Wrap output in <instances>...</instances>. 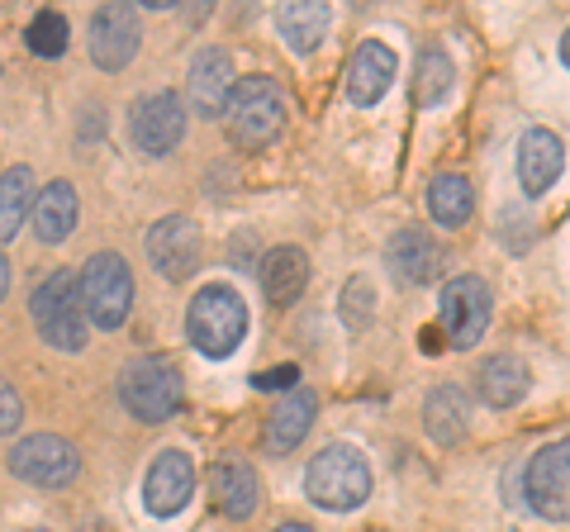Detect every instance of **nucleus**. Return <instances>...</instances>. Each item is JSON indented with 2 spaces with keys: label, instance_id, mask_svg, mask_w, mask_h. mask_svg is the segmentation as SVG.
<instances>
[{
  "label": "nucleus",
  "instance_id": "f257e3e1",
  "mask_svg": "<svg viewBox=\"0 0 570 532\" xmlns=\"http://www.w3.org/2000/svg\"><path fill=\"white\" fill-rule=\"evenodd\" d=\"M305 494L328 513H352L371 500V461L352 442H328L305 466Z\"/></svg>",
  "mask_w": 570,
  "mask_h": 532
},
{
  "label": "nucleus",
  "instance_id": "f03ea898",
  "mask_svg": "<svg viewBox=\"0 0 570 532\" xmlns=\"http://www.w3.org/2000/svg\"><path fill=\"white\" fill-rule=\"evenodd\" d=\"M33 328L39 338L58 352H81L86 347V305H81V276L77 272H48L39 290L29 299Z\"/></svg>",
  "mask_w": 570,
  "mask_h": 532
},
{
  "label": "nucleus",
  "instance_id": "7ed1b4c3",
  "mask_svg": "<svg viewBox=\"0 0 570 532\" xmlns=\"http://www.w3.org/2000/svg\"><path fill=\"white\" fill-rule=\"evenodd\" d=\"M186 333L195 352H205V357L224 362L234 357L247 338V305L234 286H205L200 295L190 299V314H186Z\"/></svg>",
  "mask_w": 570,
  "mask_h": 532
},
{
  "label": "nucleus",
  "instance_id": "20e7f679",
  "mask_svg": "<svg viewBox=\"0 0 570 532\" xmlns=\"http://www.w3.org/2000/svg\"><path fill=\"white\" fill-rule=\"evenodd\" d=\"M228 138L243 152H262L285 124V96L272 77H247L234 86V100H228Z\"/></svg>",
  "mask_w": 570,
  "mask_h": 532
},
{
  "label": "nucleus",
  "instance_id": "39448f33",
  "mask_svg": "<svg viewBox=\"0 0 570 532\" xmlns=\"http://www.w3.org/2000/svg\"><path fill=\"white\" fill-rule=\"evenodd\" d=\"M119 400L138 423H167L181 410V371L171 357H138L124 366Z\"/></svg>",
  "mask_w": 570,
  "mask_h": 532
},
{
  "label": "nucleus",
  "instance_id": "423d86ee",
  "mask_svg": "<svg viewBox=\"0 0 570 532\" xmlns=\"http://www.w3.org/2000/svg\"><path fill=\"white\" fill-rule=\"evenodd\" d=\"M81 305L86 324L96 328H119L134 309V272L119 253H91L81 266Z\"/></svg>",
  "mask_w": 570,
  "mask_h": 532
},
{
  "label": "nucleus",
  "instance_id": "0eeeda50",
  "mask_svg": "<svg viewBox=\"0 0 570 532\" xmlns=\"http://www.w3.org/2000/svg\"><path fill=\"white\" fill-rule=\"evenodd\" d=\"M523 500L547 523L570 519V437L547 442L523 466Z\"/></svg>",
  "mask_w": 570,
  "mask_h": 532
},
{
  "label": "nucleus",
  "instance_id": "6e6552de",
  "mask_svg": "<svg viewBox=\"0 0 570 532\" xmlns=\"http://www.w3.org/2000/svg\"><path fill=\"white\" fill-rule=\"evenodd\" d=\"M494 295L480 276H452L438 295V318H442V338L452 347H475L490 328Z\"/></svg>",
  "mask_w": 570,
  "mask_h": 532
},
{
  "label": "nucleus",
  "instance_id": "1a4fd4ad",
  "mask_svg": "<svg viewBox=\"0 0 570 532\" xmlns=\"http://www.w3.org/2000/svg\"><path fill=\"white\" fill-rule=\"evenodd\" d=\"M10 471L39 490H62L81 475V452L77 442H67L58 433H33L10 452Z\"/></svg>",
  "mask_w": 570,
  "mask_h": 532
},
{
  "label": "nucleus",
  "instance_id": "9d476101",
  "mask_svg": "<svg viewBox=\"0 0 570 532\" xmlns=\"http://www.w3.org/2000/svg\"><path fill=\"white\" fill-rule=\"evenodd\" d=\"M129 138L142 157H167L186 138V105L171 91H153L134 105L129 115Z\"/></svg>",
  "mask_w": 570,
  "mask_h": 532
},
{
  "label": "nucleus",
  "instance_id": "9b49d317",
  "mask_svg": "<svg viewBox=\"0 0 570 532\" xmlns=\"http://www.w3.org/2000/svg\"><path fill=\"white\" fill-rule=\"evenodd\" d=\"M200 257H205V238L190 215H167L148 228V262L167 280H190L200 272Z\"/></svg>",
  "mask_w": 570,
  "mask_h": 532
},
{
  "label": "nucleus",
  "instance_id": "f8f14e48",
  "mask_svg": "<svg viewBox=\"0 0 570 532\" xmlns=\"http://www.w3.org/2000/svg\"><path fill=\"white\" fill-rule=\"evenodd\" d=\"M234 58H228L224 48H200L190 58V72H186V96L195 105V115L200 119H219L228 110V100H234Z\"/></svg>",
  "mask_w": 570,
  "mask_h": 532
},
{
  "label": "nucleus",
  "instance_id": "ddd939ff",
  "mask_svg": "<svg viewBox=\"0 0 570 532\" xmlns=\"http://www.w3.org/2000/svg\"><path fill=\"white\" fill-rule=\"evenodd\" d=\"M195 494V466L186 452H157V461L142 475V504L153 519H176Z\"/></svg>",
  "mask_w": 570,
  "mask_h": 532
},
{
  "label": "nucleus",
  "instance_id": "4468645a",
  "mask_svg": "<svg viewBox=\"0 0 570 532\" xmlns=\"http://www.w3.org/2000/svg\"><path fill=\"white\" fill-rule=\"evenodd\" d=\"M138 14L134 6H105L91 14V62L100 72H124L138 52Z\"/></svg>",
  "mask_w": 570,
  "mask_h": 532
},
{
  "label": "nucleus",
  "instance_id": "2eb2a0df",
  "mask_svg": "<svg viewBox=\"0 0 570 532\" xmlns=\"http://www.w3.org/2000/svg\"><path fill=\"white\" fill-rule=\"evenodd\" d=\"M314 414H318V395L309 385H295L285 390V400L276 404L272 414H266V428H262V447L266 452H295L299 442H305V433L314 428Z\"/></svg>",
  "mask_w": 570,
  "mask_h": 532
},
{
  "label": "nucleus",
  "instance_id": "dca6fc26",
  "mask_svg": "<svg viewBox=\"0 0 570 532\" xmlns=\"http://www.w3.org/2000/svg\"><path fill=\"white\" fill-rule=\"evenodd\" d=\"M209 500H214V509H219L224 519H234V523L253 519L257 504H262L257 471L247 466V461H238V456H224L219 466L209 471Z\"/></svg>",
  "mask_w": 570,
  "mask_h": 532
},
{
  "label": "nucleus",
  "instance_id": "f3484780",
  "mask_svg": "<svg viewBox=\"0 0 570 532\" xmlns=\"http://www.w3.org/2000/svg\"><path fill=\"white\" fill-rule=\"evenodd\" d=\"M395 72H400L395 48L381 43V39H366L362 48L352 52V62H347V100L352 105H376V100H385Z\"/></svg>",
  "mask_w": 570,
  "mask_h": 532
},
{
  "label": "nucleus",
  "instance_id": "a211bd4d",
  "mask_svg": "<svg viewBox=\"0 0 570 532\" xmlns=\"http://www.w3.org/2000/svg\"><path fill=\"white\" fill-rule=\"evenodd\" d=\"M561 167H566L561 134L528 129L523 144H519V186H523V195H547L551 186L561 181Z\"/></svg>",
  "mask_w": 570,
  "mask_h": 532
},
{
  "label": "nucleus",
  "instance_id": "6ab92c4d",
  "mask_svg": "<svg viewBox=\"0 0 570 532\" xmlns=\"http://www.w3.org/2000/svg\"><path fill=\"white\" fill-rule=\"evenodd\" d=\"M385 262L400 286H428L442 272V247L423 234V228H400L385 247Z\"/></svg>",
  "mask_w": 570,
  "mask_h": 532
},
{
  "label": "nucleus",
  "instance_id": "aec40b11",
  "mask_svg": "<svg viewBox=\"0 0 570 532\" xmlns=\"http://www.w3.org/2000/svg\"><path fill=\"white\" fill-rule=\"evenodd\" d=\"M532 385V371L523 357H513V352H494V357L480 362L475 371V395L490 404V410H513Z\"/></svg>",
  "mask_w": 570,
  "mask_h": 532
},
{
  "label": "nucleus",
  "instance_id": "412c9836",
  "mask_svg": "<svg viewBox=\"0 0 570 532\" xmlns=\"http://www.w3.org/2000/svg\"><path fill=\"white\" fill-rule=\"evenodd\" d=\"M81 215V200H77V186L71 181H48L39 195H33V234L39 243H67L71 228H77Z\"/></svg>",
  "mask_w": 570,
  "mask_h": 532
},
{
  "label": "nucleus",
  "instance_id": "4be33fe9",
  "mask_svg": "<svg viewBox=\"0 0 570 532\" xmlns=\"http://www.w3.org/2000/svg\"><path fill=\"white\" fill-rule=\"evenodd\" d=\"M309 286V257L299 253V247H272V253L262 257V290L272 305H295L299 295Z\"/></svg>",
  "mask_w": 570,
  "mask_h": 532
},
{
  "label": "nucleus",
  "instance_id": "5701e85b",
  "mask_svg": "<svg viewBox=\"0 0 570 532\" xmlns=\"http://www.w3.org/2000/svg\"><path fill=\"white\" fill-rule=\"evenodd\" d=\"M423 423H428V437L438 447H456L466 437V423H471V400L461 385H438L423 404Z\"/></svg>",
  "mask_w": 570,
  "mask_h": 532
},
{
  "label": "nucleus",
  "instance_id": "b1692460",
  "mask_svg": "<svg viewBox=\"0 0 570 532\" xmlns=\"http://www.w3.org/2000/svg\"><path fill=\"white\" fill-rule=\"evenodd\" d=\"M471 209H475V190H471L466 176L448 171V176H433V181H428V215H433L442 228H461L471 219Z\"/></svg>",
  "mask_w": 570,
  "mask_h": 532
},
{
  "label": "nucleus",
  "instance_id": "393cba45",
  "mask_svg": "<svg viewBox=\"0 0 570 532\" xmlns=\"http://www.w3.org/2000/svg\"><path fill=\"white\" fill-rule=\"evenodd\" d=\"M29 215H33V171L29 167L0 171V243L20 238Z\"/></svg>",
  "mask_w": 570,
  "mask_h": 532
},
{
  "label": "nucleus",
  "instance_id": "a878e982",
  "mask_svg": "<svg viewBox=\"0 0 570 532\" xmlns=\"http://www.w3.org/2000/svg\"><path fill=\"white\" fill-rule=\"evenodd\" d=\"M276 29L295 52H314L318 43H324V33H328V6H314V0L281 6L276 10Z\"/></svg>",
  "mask_w": 570,
  "mask_h": 532
},
{
  "label": "nucleus",
  "instance_id": "bb28decb",
  "mask_svg": "<svg viewBox=\"0 0 570 532\" xmlns=\"http://www.w3.org/2000/svg\"><path fill=\"white\" fill-rule=\"evenodd\" d=\"M452 81H456V67L442 48H428L419 58V72H414V100L423 105V110H433V105H442L452 96Z\"/></svg>",
  "mask_w": 570,
  "mask_h": 532
},
{
  "label": "nucleus",
  "instance_id": "cd10ccee",
  "mask_svg": "<svg viewBox=\"0 0 570 532\" xmlns=\"http://www.w3.org/2000/svg\"><path fill=\"white\" fill-rule=\"evenodd\" d=\"M24 43H29L33 58H62L67 52V20L58 10H39L24 29Z\"/></svg>",
  "mask_w": 570,
  "mask_h": 532
},
{
  "label": "nucleus",
  "instance_id": "c85d7f7f",
  "mask_svg": "<svg viewBox=\"0 0 570 532\" xmlns=\"http://www.w3.org/2000/svg\"><path fill=\"white\" fill-rule=\"evenodd\" d=\"M337 309H343V324L347 328H371V318H376V286H371L366 276H352L343 286V299H337Z\"/></svg>",
  "mask_w": 570,
  "mask_h": 532
},
{
  "label": "nucleus",
  "instance_id": "c756f323",
  "mask_svg": "<svg viewBox=\"0 0 570 532\" xmlns=\"http://www.w3.org/2000/svg\"><path fill=\"white\" fill-rule=\"evenodd\" d=\"M20 423H24V404H20V395H14V385L0 376V437L14 433Z\"/></svg>",
  "mask_w": 570,
  "mask_h": 532
},
{
  "label": "nucleus",
  "instance_id": "7c9ffc66",
  "mask_svg": "<svg viewBox=\"0 0 570 532\" xmlns=\"http://www.w3.org/2000/svg\"><path fill=\"white\" fill-rule=\"evenodd\" d=\"M253 385H257V390H295V385H299V366H272V371H257Z\"/></svg>",
  "mask_w": 570,
  "mask_h": 532
},
{
  "label": "nucleus",
  "instance_id": "2f4dec72",
  "mask_svg": "<svg viewBox=\"0 0 570 532\" xmlns=\"http://www.w3.org/2000/svg\"><path fill=\"white\" fill-rule=\"evenodd\" d=\"M419 338H423V352H448V347H442V343H448V338H442V333H438V328H423V333H419Z\"/></svg>",
  "mask_w": 570,
  "mask_h": 532
},
{
  "label": "nucleus",
  "instance_id": "473e14b6",
  "mask_svg": "<svg viewBox=\"0 0 570 532\" xmlns=\"http://www.w3.org/2000/svg\"><path fill=\"white\" fill-rule=\"evenodd\" d=\"M6 290H10V262L0 253V299H6Z\"/></svg>",
  "mask_w": 570,
  "mask_h": 532
},
{
  "label": "nucleus",
  "instance_id": "72a5a7b5",
  "mask_svg": "<svg viewBox=\"0 0 570 532\" xmlns=\"http://www.w3.org/2000/svg\"><path fill=\"white\" fill-rule=\"evenodd\" d=\"M276 532H314V528H309V523H281Z\"/></svg>",
  "mask_w": 570,
  "mask_h": 532
},
{
  "label": "nucleus",
  "instance_id": "f704fd0d",
  "mask_svg": "<svg viewBox=\"0 0 570 532\" xmlns=\"http://www.w3.org/2000/svg\"><path fill=\"white\" fill-rule=\"evenodd\" d=\"M561 62L570 67V29H566V39H561Z\"/></svg>",
  "mask_w": 570,
  "mask_h": 532
},
{
  "label": "nucleus",
  "instance_id": "c9c22d12",
  "mask_svg": "<svg viewBox=\"0 0 570 532\" xmlns=\"http://www.w3.org/2000/svg\"><path fill=\"white\" fill-rule=\"evenodd\" d=\"M33 532H43V528H33Z\"/></svg>",
  "mask_w": 570,
  "mask_h": 532
}]
</instances>
